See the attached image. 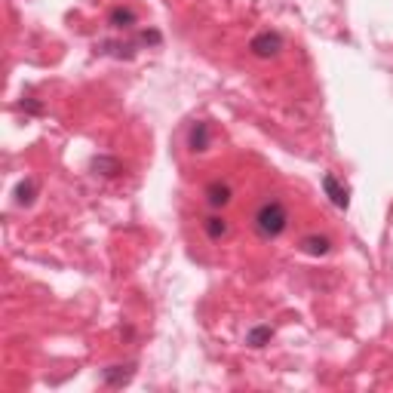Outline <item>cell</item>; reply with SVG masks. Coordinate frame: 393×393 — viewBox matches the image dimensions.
<instances>
[{
  "label": "cell",
  "instance_id": "6da1fadb",
  "mask_svg": "<svg viewBox=\"0 0 393 393\" xmlns=\"http://www.w3.org/2000/svg\"><path fill=\"white\" fill-rule=\"evenodd\" d=\"M252 224H255V234L261 240H277L289 228V209L280 200H264L252 215Z\"/></svg>",
  "mask_w": 393,
  "mask_h": 393
},
{
  "label": "cell",
  "instance_id": "7a4b0ae2",
  "mask_svg": "<svg viewBox=\"0 0 393 393\" xmlns=\"http://www.w3.org/2000/svg\"><path fill=\"white\" fill-rule=\"evenodd\" d=\"M280 50H283V37L277 31H261L249 40V53L255 59H274V55H280Z\"/></svg>",
  "mask_w": 393,
  "mask_h": 393
},
{
  "label": "cell",
  "instance_id": "3957f363",
  "mask_svg": "<svg viewBox=\"0 0 393 393\" xmlns=\"http://www.w3.org/2000/svg\"><path fill=\"white\" fill-rule=\"evenodd\" d=\"M203 197H206V203L212 206V209H224V206L234 200V191H230V184L228 181H209L206 184V191H203Z\"/></svg>",
  "mask_w": 393,
  "mask_h": 393
},
{
  "label": "cell",
  "instance_id": "277c9868",
  "mask_svg": "<svg viewBox=\"0 0 393 393\" xmlns=\"http://www.w3.org/2000/svg\"><path fill=\"white\" fill-rule=\"evenodd\" d=\"M323 191H326V197L332 200V206H338V209H347V206H350V191L344 188V184L335 179L332 172L323 175Z\"/></svg>",
  "mask_w": 393,
  "mask_h": 393
},
{
  "label": "cell",
  "instance_id": "5b68a950",
  "mask_svg": "<svg viewBox=\"0 0 393 393\" xmlns=\"http://www.w3.org/2000/svg\"><path fill=\"white\" fill-rule=\"evenodd\" d=\"M209 142H212L209 123H206V120H197L188 132V148L194 151V154H203V151H209Z\"/></svg>",
  "mask_w": 393,
  "mask_h": 393
},
{
  "label": "cell",
  "instance_id": "8992f818",
  "mask_svg": "<svg viewBox=\"0 0 393 393\" xmlns=\"http://www.w3.org/2000/svg\"><path fill=\"white\" fill-rule=\"evenodd\" d=\"M135 375V366L126 363V366H108L105 372H102V378H105L108 387H123V384H130Z\"/></svg>",
  "mask_w": 393,
  "mask_h": 393
},
{
  "label": "cell",
  "instance_id": "52a82bcc",
  "mask_svg": "<svg viewBox=\"0 0 393 393\" xmlns=\"http://www.w3.org/2000/svg\"><path fill=\"white\" fill-rule=\"evenodd\" d=\"M135 22L139 19H135V13L130 10V6H114V10L108 13V25L117 28V31H130Z\"/></svg>",
  "mask_w": 393,
  "mask_h": 393
},
{
  "label": "cell",
  "instance_id": "ba28073f",
  "mask_svg": "<svg viewBox=\"0 0 393 393\" xmlns=\"http://www.w3.org/2000/svg\"><path fill=\"white\" fill-rule=\"evenodd\" d=\"M301 252H308V255H329L332 252V240L329 237H319V234H310V237H304L301 240Z\"/></svg>",
  "mask_w": 393,
  "mask_h": 393
},
{
  "label": "cell",
  "instance_id": "9c48e42d",
  "mask_svg": "<svg viewBox=\"0 0 393 393\" xmlns=\"http://www.w3.org/2000/svg\"><path fill=\"white\" fill-rule=\"evenodd\" d=\"M92 172L111 179V175H120V172H123V163H120L117 157H95V160H92Z\"/></svg>",
  "mask_w": 393,
  "mask_h": 393
},
{
  "label": "cell",
  "instance_id": "30bf717a",
  "mask_svg": "<svg viewBox=\"0 0 393 393\" xmlns=\"http://www.w3.org/2000/svg\"><path fill=\"white\" fill-rule=\"evenodd\" d=\"M270 338H274V329L270 326H252L249 332H246V344H249V347H264V344H270Z\"/></svg>",
  "mask_w": 393,
  "mask_h": 393
},
{
  "label": "cell",
  "instance_id": "8fae6325",
  "mask_svg": "<svg viewBox=\"0 0 393 393\" xmlns=\"http://www.w3.org/2000/svg\"><path fill=\"white\" fill-rule=\"evenodd\" d=\"M15 203L19 206H31L34 203V197H37V181L34 179H25V181H19L15 184Z\"/></svg>",
  "mask_w": 393,
  "mask_h": 393
},
{
  "label": "cell",
  "instance_id": "7c38bea8",
  "mask_svg": "<svg viewBox=\"0 0 393 393\" xmlns=\"http://www.w3.org/2000/svg\"><path fill=\"white\" fill-rule=\"evenodd\" d=\"M203 230L209 240H221L224 234H228V221L221 219V215H209V219L203 221Z\"/></svg>",
  "mask_w": 393,
  "mask_h": 393
}]
</instances>
